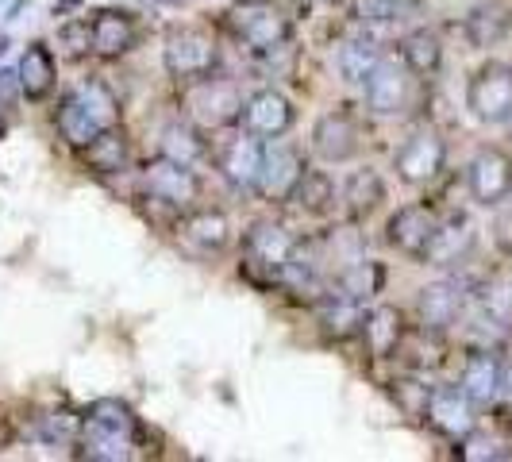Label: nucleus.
Returning a JSON list of instances; mask_svg holds the SVG:
<instances>
[{
	"label": "nucleus",
	"instance_id": "nucleus-1",
	"mask_svg": "<svg viewBox=\"0 0 512 462\" xmlns=\"http://www.w3.org/2000/svg\"><path fill=\"white\" fill-rule=\"evenodd\" d=\"M54 124H58V135L66 139V147L81 151L101 131L124 124V104H120L116 89L104 77H81L74 89L62 97L58 112H54Z\"/></svg>",
	"mask_w": 512,
	"mask_h": 462
},
{
	"label": "nucleus",
	"instance_id": "nucleus-2",
	"mask_svg": "<svg viewBox=\"0 0 512 462\" xmlns=\"http://www.w3.org/2000/svg\"><path fill=\"white\" fill-rule=\"evenodd\" d=\"M143 436V424H139V416L131 409L128 401H120V397H101V401H93L85 416H81V455L85 459H97V462H120V459H131L135 451V443Z\"/></svg>",
	"mask_w": 512,
	"mask_h": 462
},
{
	"label": "nucleus",
	"instance_id": "nucleus-3",
	"mask_svg": "<svg viewBox=\"0 0 512 462\" xmlns=\"http://www.w3.org/2000/svg\"><path fill=\"white\" fill-rule=\"evenodd\" d=\"M243 85L228 74H205V77H193V81H181V116L189 124H197L201 131H228L239 124L243 116Z\"/></svg>",
	"mask_w": 512,
	"mask_h": 462
},
{
	"label": "nucleus",
	"instance_id": "nucleus-4",
	"mask_svg": "<svg viewBox=\"0 0 512 462\" xmlns=\"http://www.w3.org/2000/svg\"><path fill=\"white\" fill-rule=\"evenodd\" d=\"M293 16L297 12L285 8L282 0H235L224 12V27L239 47L262 54L293 39Z\"/></svg>",
	"mask_w": 512,
	"mask_h": 462
},
{
	"label": "nucleus",
	"instance_id": "nucleus-5",
	"mask_svg": "<svg viewBox=\"0 0 512 462\" xmlns=\"http://www.w3.org/2000/svg\"><path fill=\"white\" fill-rule=\"evenodd\" d=\"M297 235L278 224V220H258L251 224V231L243 235V262H239V274L247 282L262 285H282V266L289 262V255L297 251Z\"/></svg>",
	"mask_w": 512,
	"mask_h": 462
},
{
	"label": "nucleus",
	"instance_id": "nucleus-6",
	"mask_svg": "<svg viewBox=\"0 0 512 462\" xmlns=\"http://www.w3.org/2000/svg\"><path fill=\"white\" fill-rule=\"evenodd\" d=\"M139 185H143V201H154L158 208H170L178 216L197 208L201 193H205V181L197 178V170L189 162H178L162 151L143 162Z\"/></svg>",
	"mask_w": 512,
	"mask_h": 462
},
{
	"label": "nucleus",
	"instance_id": "nucleus-7",
	"mask_svg": "<svg viewBox=\"0 0 512 462\" xmlns=\"http://www.w3.org/2000/svg\"><path fill=\"white\" fill-rule=\"evenodd\" d=\"M162 66L174 81H193L205 77L220 66V43L216 35L201 24H178L170 27L166 43H162Z\"/></svg>",
	"mask_w": 512,
	"mask_h": 462
},
{
	"label": "nucleus",
	"instance_id": "nucleus-8",
	"mask_svg": "<svg viewBox=\"0 0 512 462\" xmlns=\"http://www.w3.org/2000/svg\"><path fill=\"white\" fill-rule=\"evenodd\" d=\"M466 108L478 124H509L512 120V66L489 58L466 81Z\"/></svg>",
	"mask_w": 512,
	"mask_h": 462
},
{
	"label": "nucleus",
	"instance_id": "nucleus-9",
	"mask_svg": "<svg viewBox=\"0 0 512 462\" xmlns=\"http://www.w3.org/2000/svg\"><path fill=\"white\" fill-rule=\"evenodd\" d=\"M308 170V158L305 151L297 147V143H289V139H266V147H262V174H258V197L262 201H270V205H285L289 197H293V189L301 185Z\"/></svg>",
	"mask_w": 512,
	"mask_h": 462
},
{
	"label": "nucleus",
	"instance_id": "nucleus-10",
	"mask_svg": "<svg viewBox=\"0 0 512 462\" xmlns=\"http://www.w3.org/2000/svg\"><path fill=\"white\" fill-rule=\"evenodd\" d=\"M262 147H266V139H258V135H251V131H243L235 124V128H228V135L212 147V162H216L220 178L228 181L231 189L255 193L258 174H262Z\"/></svg>",
	"mask_w": 512,
	"mask_h": 462
},
{
	"label": "nucleus",
	"instance_id": "nucleus-11",
	"mask_svg": "<svg viewBox=\"0 0 512 462\" xmlns=\"http://www.w3.org/2000/svg\"><path fill=\"white\" fill-rule=\"evenodd\" d=\"M416 74L405 66V58H378V66L362 81V101L378 116H401L412 104Z\"/></svg>",
	"mask_w": 512,
	"mask_h": 462
},
{
	"label": "nucleus",
	"instance_id": "nucleus-12",
	"mask_svg": "<svg viewBox=\"0 0 512 462\" xmlns=\"http://www.w3.org/2000/svg\"><path fill=\"white\" fill-rule=\"evenodd\" d=\"M447 166V143L436 128H416L393 154V170L405 185H432Z\"/></svg>",
	"mask_w": 512,
	"mask_h": 462
},
{
	"label": "nucleus",
	"instance_id": "nucleus-13",
	"mask_svg": "<svg viewBox=\"0 0 512 462\" xmlns=\"http://www.w3.org/2000/svg\"><path fill=\"white\" fill-rule=\"evenodd\" d=\"M362 151V128L351 108H332L312 124V154L328 166L355 162Z\"/></svg>",
	"mask_w": 512,
	"mask_h": 462
},
{
	"label": "nucleus",
	"instance_id": "nucleus-14",
	"mask_svg": "<svg viewBox=\"0 0 512 462\" xmlns=\"http://www.w3.org/2000/svg\"><path fill=\"white\" fill-rule=\"evenodd\" d=\"M439 216L432 205H405L397 208L385 224V243L397 251V255L412 258V262H424L432 251V239H436Z\"/></svg>",
	"mask_w": 512,
	"mask_h": 462
},
{
	"label": "nucleus",
	"instance_id": "nucleus-15",
	"mask_svg": "<svg viewBox=\"0 0 512 462\" xmlns=\"http://www.w3.org/2000/svg\"><path fill=\"white\" fill-rule=\"evenodd\" d=\"M466 189L482 208H497L512 197V158L501 147H482L466 166Z\"/></svg>",
	"mask_w": 512,
	"mask_h": 462
},
{
	"label": "nucleus",
	"instance_id": "nucleus-16",
	"mask_svg": "<svg viewBox=\"0 0 512 462\" xmlns=\"http://www.w3.org/2000/svg\"><path fill=\"white\" fill-rule=\"evenodd\" d=\"M89 35H93V54L104 62H120L124 54L139 47V16L128 8H97L89 16Z\"/></svg>",
	"mask_w": 512,
	"mask_h": 462
},
{
	"label": "nucleus",
	"instance_id": "nucleus-17",
	"mask_svg": "<svg viewBox=\"0 0 512 462\" xmlns=\"http://www.w3.org/2000/svg\"><path fill=\"white\" fill-rule=\"evenodd\" d=\"M297 112H293V101L285 97L282 89L266 85V89H255L247 93L243 101V116H239V128L258 135V139H278L285 131L293 128Z\"/></svg>",
	"mask_w": 512,
	"mask_h": 462
},
{
	"label": "nucleus",
	"instance_id": "nucleus-18",
	"mask_svg": "<svg viewBox=\"0 0 512 462\" xmlns=\"http://www.w3.org/2000/svg\"><path fill=\"white\" fill-rule=\"evenodd\" d=\"M474 401L462 393V385H432V397H428V412L424 420L436 428L439 436L455 439L470 436L478 428V416H474Z\"/></svg>",
	"mask_w": 512,
	"mask_h": 462
},
{
	"label": "nucleus",
	"instance_id": "nucleus-19",
	"mask_svg": "<svg viewBox=\"0 0 512 462\" xmlns=\"http://www.w3.org/2000/svg\"><path fill=\"white\" fill-rule=\"evenodd\" d=\"M466 308V289L459 282H432L416 293V316H420V328L443 335L447 328H455Z\"/></svg>",
	"mask_w": 512,
	"mask_h": 462
},
{
	"label": "nucleus",
	"instance_id": "nucleus-20",
	"mask_svg": "<svg viewBox=\"0 0 512 462\" xmlns=\"http://www.w3.org/2000/svg\"><path fill=\"white\" fill-rule=\"evenodd\" d=\"M178 235L201 255H224L231 247V220L220 208H189L178 220Z\"/></svg>",
	"mask_w": 512,
	"mask_h": 462
},
{
	"label": "nucleus",
	"instance_id": "nucleus-21",
	"mask_svg": "<svg viewBox=\"0 0 512 462\" xmlns=\"http://www.w3.org/2000/svg\"><path fill=\"white\" fill-rule=\"evenodd\" d=\"M512 31V4L509 0H482L466 12L462 20V35L474 51H489L497 43H505Z\"/></svg>",
	"mask_w": 512,
	"mask_h": 462
},
{
	"label": "nucleus",
	"instance_id": "nucleus-22",
	"mask_svg": "<svg viewBox=\"0 0 512 462\" xmlns=\"http://www.w3.org/2000/svg\"><path fill=\"white\" fill-rule=\"evenodd\" d=\"M362 320H366V305L339 289H328L316 301V324H320L324 339H332V343H347V339L362 335Z\"/></svg>",
	"mask_w": 512,
	"mask_h": 462
},
{
	"label": "nucleus",
	"instance_id": "nucleus-23",
	"mask_svg": "<svg viewBox=\"0 0 512 462\" xmlns=\"http://www.w3.org/2000/svg\"><path fill=\"white\" fill-rule=\"evenodd\" d=\"M409 335V324L401 316V308L393 305H374L366 308V320H362V343L374 359H397L401 343Z\"/></svg>",
	"mask_w": 512,
	"mask_h": 462
},
{
	"label": "nucleus",
	"instance_id": "nucleus-24",
	"mask_svg": "<svg viewBox=\"0 0 512 462\" xmlns=\"http://www.w3.org/2000/svg\"><path fill=\"white\" fill-rule=\"evenodd\" d=\"M77 154H81V166H85L89 174H97V178H116V174L128 170V162H131L128 131H124V124H116V128L101 131L93 143H85Z\"/></svg>",
	"mask_w": 512,
	"mask_h": 462
},
{
	"label": "nucleus",
	"instance_id": "nucleus-25",
	"mask_svg": "<svg viewBox=\"0 0 512 462\" xmlns=\"http://www.w3.org/2000/svg\"><path fill=\"white\" fill-rule=\"evenodd\" d=\"M501 370L505 362L497 359L493 351H470L466 362H462V393L482 409V405H493L501 397Z\"/></svg>",
	"mask_w": 512,
	"mask_h": 462
},
{
	"label": "nucleus",
	"instance_id": "nucleus-26",
	"mask_svg": "<svg viewBox=\"0 0 512 462\" xmlns=\"http://www.w3.org/2000/svg\"><path fill=\"white\" fill-rule=\"evenodd\" d=\"M16 74H20L24 101H31V104L47 101L54 93V85H58V62H54L51 47H47V43H27V51L20 54Z\"/></svg>",
	"mask_w": 512,
	"mask_h": 462
},
{
	"label": "nucleus",
	"instance_id": "nucleus-27",
	"mask_svg": "<svg viewBox=\"0 0 512 462\" xmlns=\"http://www.w3.org/2000/svg\"><path fill=\"white\" fill-rule=\"evenodd\" d=\"M339 201L347 208V216L359 224L366 220L370 212H378V205L385 201V181L378 170H370V166H362V170H351L347 181L339 185Z\"/></svg>",
	"mask_w": 512,
	"mask_h": 462
},
{
	"label": "nucleus",
	"instance_id": "nucleus-28",
	"mask_svg": "<svg viewBox=\"0 0 512 462\" xmlns=\"http://www.w3.org/2000/svg\"><path fill=\"white\" fill-rule=\"evenodd\" d=\"M474 247V224L462 216V212H451L447 220H439L436 239H432V251H428V266H451L459 258L470 255Z\"/></svg>",
	"mask_w": 512,
	"mask_h": 462
},
{
	"label": "nucleus",
	"instance_id": "nucleus-29",
	"mask_svg": "<svg viewBox=\"0 0 512 462\" xmlns=\"http://www.w3.org/2000/svg\"><path fill=\"white\" fill-rule=\"evenodd\" d=\"M378 58H382L378 39H370V35L362 31L355 39H343V43H339V51H335V70H339V77H343L347 85H362L366 74L378 66Z\"/></svg>",
	"mask_w": 512,
	"mask_h": 462
},
{
	"label": "nucleus",
	"instance_id": "nucleus-30",
	"mask_svg": "<svg viewBox=\"0 0 512 462\" xmlns=\"http://www.w3.org/2000/svg\"><path fill=\"white\" fill-rule=\"evenodd\" d=\"M401 58L416 77H436L443 66V39H439L432 27H416L401 39Z\"/></svg>",
	"mask_w": 512,
	"mask_h": 462
},
{
	"label": "nucleus",
	"instance_id": "nucleus-31",
	"mask_svg": "<svg viewBox=\"0 0 512 462\" xmlns=\"http://www.w3.org/2000/svg\"><path fill=\"white\" fill-rule=\"evenodd\" d=\"M385 285V266L382 262H374V258H359V262H351V266H343L339 274H335L332 289L339 293H347V297H355V301H370V297H378Z\"/></svg>",
	"mask_w": 512,
	"mask_h": 462
},
{
	"label": "nucleus",
	"instance_id": "nucleus-32",
	"mask_svg": "<svg viewBox=\"0 0 512 462\" xmlns=\"http://www.w3.org/2000/svg\"><path fill=\"white\" fill-rule=\"evenodd\" d=\"M205 135L208 131H201L197 124H189V120L181 116L178 124H166V128H162V143H158V151L193 166V162H201V158L212 154V147L205 143Z\"/></svg>",
	"mask_w": 512,
	"mask_h": 462
},
{
	"label": "nucleus",
	"instance_id": "nucleus-33",
	"mask_svg": "<svg viewBox=\"0 0 512 462\" xmlns=\"http://www.w3.org/2000/svg\"><path fill=\"white\" fill-rule=\"evenodd\" d=\"M289 201L301 208V212H308V216H328L335 208V201H339V189H335V181L324 170H305V178L293 189Z\"/></svg>",
	"mask_w": 512,
	"mask_h": 462
},
{
	"label": "nucleus",
	"instance_id": "nucleus-34",
	"mask_svg": "<svg viewBox=\"0 0 512 462\" xmlns=\"http://www.w3.org/2000/svg\"><path fill=\"white\" fill-rule=\"evenodd\" d=\"M320 247V258H324V266L328 270H343V266H351V262H359V258H366V243H362L359 228H355V220L347 224V228H335L324 243H316Z\"/></svg>",
	"mask_w": 512,
	"mask_h": 462
},
{
	"label": "nucleus",
	"instance_id": "nucleus-35",
	"mask_svg": "<svg viewBox=\"0 0 512 462\" xmlns=\"http://www.w3.org/2000/svg\"><path fill=\"white\" fill-rule=\"evenodd\" d=\"M424 12V4L420 0H359V24L370 27V24H405V20H416Z\"/></svg>",
	"mask_w": 512,
	"mask_h": 462
},
{
	"label": "nucleus",
	"instance_id": "nucleus-36",
	"mask_svg": "<svg viewBox=\"0 0 512 462\" xmlns=\"http://www.w3.org/2000/svg\"><path fill=\"white\" fill-rule=\"evenodd\" d=\"M459 455L466 462H501L509 459V447H505V439L493 436V432H470V436L459 439Z\"/></svg>",
	"mask_w": 512,
	"mask_h": 462
},
{
	"label": "nucleus",
	"instance_id": "nucleus-37",
	"mask_svg": "<svg viewBox=\"0 0 512 462\" xmlns=\"http://www.w3.org/2000/svg\"><path fill=\"white\" fill-rule=\"evenodd\" d=\"M389 397L397 401V409L405 412V416L424 420V412H428V397H432V385L416 382V378H401V382L389 385Z\"/></svg>",
	"mask_w": 512,
	"mask_h": 462
},
{
	"label": "nucleus",
	"instance_id": "nucleus-38",
	"mask_svg": "<svg viewBox=\"0 0 512 462\" xmlns=\"http://www.w3.org/2000/svg\"><path fill=\"white\" fill-rule=\"evenodd\" d=\"M58 51L62 58H70V62H81V58H89L93 54V35H89V20H70V24L58 27Z\"/></svg>",
	"mask_w": 512,
	"mask_h": 462
},
{
	"label": "nucleus",
	"instance_id": "nucleus-39",
	"mask_svg": "<svg viewBox=\"0 0 512 462\" xmlns=\"http://www.w3.org/2000/svg\"><path fill=\"white\" fill-rule=\"evenodd\" d=\"M20 101H24L20 74H16V70H0V135H4L8 124L16 120V104Z\"/></svg>",
	"mask_w": 512,
	"mask_h": 462
},
{
	"label": "nucleus",
	"instance_id": "nucleus-40",
	"mask_svg": "<svg viewBox=\"0 0 512 462\" xmlns=\"http://www.w3.org/2000/svg\"><path fill=\"white\" fill-rule=\"evenodd\" d=\"M39 428H43V439H62V443H70V439L81 436V416L74 412H47V416H39Z\"/></svg>",
	"mask_w": 512,
	"mask_h": 462
},
{
	"label": "nucleus",
	"instance_id": "nucleus-41",
	"mask_svg": "<svg viewBox=\"0 0 512 462\" xmlns=\"http://www.w3.org/2000/svg\"><path fill=\"white\" fill-rule=\"evenodd\" d=\"M501 397L512 405V359L505 362V370H501Z\"/></svg>",
	"mask_w": 512,
	"mask_h": 462
},
{
	"label": "nucleus",
	"instance_id": "nucleus-42",
	"mask_svg": "<svg viewBox=\"0 0 512 462\" xmlns=\"http://www.w3.org/2000/svg\"><path fill=\"white\" fill-rule=\"evenodd\" d=\"M316 4H328V0H293V12H297V16H308Z\"/></svg>",
	"mask_w": 512,
	"mask_h": 462
}]
</instances>
